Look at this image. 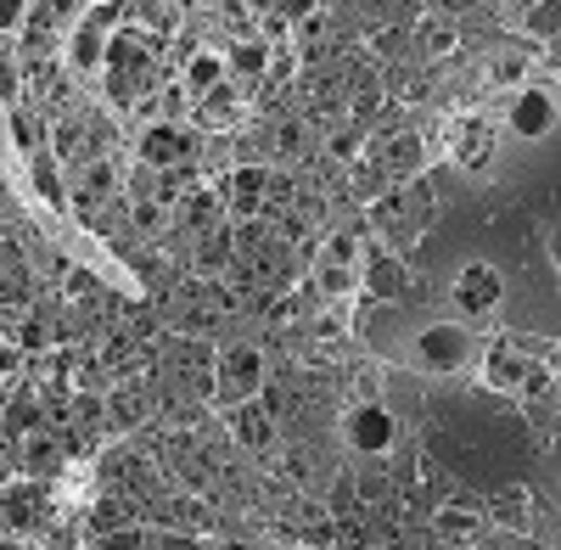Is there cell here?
I'll list each match as a JSON object with an SVG mask.
<instances>
[{
	"label": "cell",
	"mask_w": 561,
	"mask_h": 550,
	"mask_svg": "<svg viewBox=\"0 0 561 550\" xmlns=\"http://www.w3.org/2000/svg\"><path fill=\"white\" fill-rule=\"evenodd\" d=\"M320 258H326V265L359 270V231H332V236H326V247H320Z\"/></svg>",
	"instance_id": "1f68e13d"
},
{
	"label": "cell",
	"mask_w": 561,
	"mask_h": 550,
	"mask_svg": "<svg viewBox=\"0 0 561 550\" xmlns=\"http://www.w3.org/2000/svg\"><path fill=\"white\" fill-rule=\"evenodd\" d=\"M141 164L152 175H169V169H186L191 164V136L180 124H146L141 129Z\"/></svg>",
	"instance_id": "ba28073f"
},
{
	"label": "cell",
	"mask_w": 561,
	"mask_h": 550,
	"mask_svg": "<svg viewBox=\"0 0 561 550\" xmlns=\"http://www.w3.org/2000/svg\"><path fill=\"white\" fill-rule=\"evenodd\" d=\"M0 550H28V545H23L17 534H0Z\"/></svg>",
	"instance_id": "7dc6e473"
},
{
	"label": "cell",
	"mask_w": 561,
	"mask_h": 550,
	"mask_svg": "<svg viewBox=\"0 0 561 550\" xmlns=\"http://www.w3.org/2000/svg\"><path fill=\"white\" fill-rule=\"evenodd\" d=\"M488 387H500V394H550V371H539L527 354H517V348H494L488 354Z\"/></svg>",
	"instance_id": "8992f818"
},
{
	"label": "cell",
	"mask_w": 561,
	"mask_h": 550,
	"mask_svg": "<svg viewBox=\"0 0 561 550\" xmlns=\"http://www.w3.org/2000/svg\"><path fill=\"white\" fill-rule=\"evenodd\" d=\"M68 415H74V427H102L107 422V410H102V399H95V394H79L68 405Z\"/></svg>",
	"instance_id": "d590c367"
},
{
	"label": "cell",
	"mask_w": 561,
	"mask_h": 550,
	"mask_svg": "<svg viewBox=\"0 0 561 550\" xmlns=\"http://www.w3.org/2000/svg\"><path fill=\"white\" fill-rule=\"evenodd\" d=\"M343 438L354 456H366V461H382L393 444H399V415H393L382 399H359L348 415H343Z\"/></svg>",
	"instance_id": "7a4b0ae2"
},
{
	"label": "cell",
	"mask_w": 561,
	"mask_h": 550,
	"mask_svg": "<svg viewBox=\"0 0 561 550\" xmlns=\"http://www.w3.org/2000/svg\"><path fill=\"white\" fill-rule=\"evenodd\" d=\"M421 164H426V152H421V136H410V129H399V136H387V141H382V169H387L393 180L416 175Z\"/></svg>",
	"instance_id": "2e32d148"
},
{
	"label": "cell",
	"mask_w": 561,
	"mask_h": 550,
	"mask_svg": "<svg viewBox=\"0 0 561 550\" xmlns=\"http://www.w3.org/2000/svg\"><path fill=\"white\" fill-rule=\"evenodd\" d=\"M214 304H196V309H180V332H191V337H203V332H214Z\"/></svg>",
	"instance_id": "8d00e7d4"
},
{
	"label": "cell",
	"mask_w": 561,
	"mask_h": 550,
	"mask_svg": "<svg viewBox=\"0 0 561 550\" xmlns=\"http://www.w3.org/2000/svg\"><path fill=\"white\" fill-rule=\"evenodd\" d=\"M359 281H366V293L377 304H393L410 286V270H405V258L393 253V247L371 242V247H359Z\"/></svg>",
	"instance_id": "277c9868"
},
{
	"label": "cell",
	"mask_w": 561,
	"mask_h": 550,
	"mask_svg": "<svg viewBox=\"0 0 561 550\" xmlns=\"http://www.w3.org/2000/svg\"><path fill=\"white\" fill-rule=\"evenodd\" d=\"M68 298L79 304V298H95V276L90 270H68Z\"/></svg>",
	"instance_id": "ee69618b"
},
{
	"label": "cell",
	"mask_w": 561,
	"mask_h": 550,
	"mask_svg": "<svg viewBox=\"0 0 561 550\" xmlns=\"http://www.w3.org/2000/svg\"><path fill=\"white\" fill-rule=\"evenodd\" d=\"M270 169L264 164H237L230 169V180H225V191H230V214L237 219H247V214H258L264 208V197H270Z\"/></svg>",
	"instance_id": "30bf717a"
},
{
	"label": "cell",
	"mask_w": 561,
	"mask_h": 550,
	"mask_svg": "<svg viewBox=\"0 0 561 550\" xmlns=\"http://www.w3.org/2000/svg\"><path fill=\"white\" fill-rule=\"evenodd\" d=\"M225 427H230V438H237L247 456H270L276 449V438H281V422L270 410H264L258 399H242V405H230L225 410Z\"/></svg>",
	"instance_id": "5b68a950"
},
{
	"label": "cell",
	"mask_w": 561,
	"mask_h": 550,
	"mask_svg": "<svg viewBox=\"0 0 561 550\" xmlns=\"http://www.w3.org/2000/svg\"><path fill=\"white\" fill-rule=\"evenodd\" d=\"M455 164L467 169V175H483L494 164V129L483 118H467L460 124V136H455Z\"/></svg>",
	"instance_id": "4fadbf2b"
},
{
	"label": "cell",
	"mask_w": 561,
	"mask_h": 550,
	"mask_svg": "<svg viewBox=\"0 0 561 550\" xmlns=\"http://www.w3.org/2000/svg\"><path fill=\"white\" fill-rule=\"evenodd\" d=\"M359 141H366V136H359V124H337L332 136H326V157H337V164H354V157H359Z\"/></svg>",
	"instance_id": "d6a6232c"
},
{
	"label": "cell",
	"mask_w": 561,
	"mask_h": 550,
	"mask_svg": "<svg viewBox=\"0 0 561 550\" xmlns=\"http://www.w3.org/2000/svg\"><path fill=\"white\" fill-rule=\"evenodd\" d=\"M315 146V136H309V124L292 113V118H281L276 129H270V152L281 157V164H304V152Z\"/></svg>",
	"instance_id": "d6986e66"
},
{
	"label": "cell",
	"mask_w": 561,
	"mask_h": 550,
	"mask_svg": "<svg viewBox=\"0 0 561 550\" xmlns=\"http://www.w3.org/2000/svg\"><path fill=\"white\" fill-rule=\"evenodd\" d=\"M129 523H136V506H129V500H118V495H107L102 506L90 511V534H95V539H102V534H113V528H129Z\"/></svg>",
	"instance_id": "f1b7e54d"
},
{
	"label": "cell",
	"mask_w": 561,
	"mask_h": 550,
	"mask_svg": "<svg viewBox=\"0 0 561 550\" xmlns=\"http://www.w3.org/2000/svg\"><path fill=\"white\" fill-rule=\"evenodd\" d=\"M326 28H332V17H326V12H298V23H292V40H298V56H304V62L320 56Z\"/></svg>",
	"instance_id": "4316f807"
},
{
	"label": "cell",
	"mask_w": 561,
	"mask_h": 550,
	"mask_svg": "<svg viewBox=\"0 0 561 550\" xmlns=\"http://www.w3.org/2000/svg\"><path fill=\"white\" fill-rule=\"evenodd\" d=\"M23 466L28 472H56L62 466V438L51 433V427H35V433H23Z\"/></svg>",
	"instance_id": "603a6c76"
},
{
	"label": "cell",
	"mask_w": 561,
	"mask_h": 550,
	"mask_svg": "<svg viewBox=\"0 0 561 550\" xmlns=\"http://www.w3.org/2000/svg\"><path fill=\"white\" fill-rule=\"evenodd\" d=\"M191 118L203 124V129H230V124L242 118V90L230 85V79L214 85L208 95H196V102H191Z\"/></svg>",
	"instance_id": "7c38bea8"
},
{
	"label": "cell",
	"mask_w": 561,
	"mask_h": 550,
	"mask_svg": "<svg viewBox=\"0 0 561 550\" xmlns=\"http://www.w3.org/2000/svg\"><path fill=\"white\" fill-rule=\"evenodd\" d=\"M191 236H208L225 225V197H214V191H186L180 197V214H175Z\"/></svg>",
	"instance_id": "9a60e30c"
},
{
	"label": "cell",
	"mask_w": 561,
	"mask_h": 550,
	"mask_svg": "<svg viewBox=\"0 0 561 550\" xmlns=\"http://www.w3.org/2000/svg\"><path fill=\"white\" fill-rule=\"evenodd\" d=\"M522 28H534L539 40H556V7H534V12L522 17Z\"/></svg>",
	"instance_id": "ab89813d"
},
{
	"label": "cell",
	"mask_w": 561,
	"mask_h": 550,
	"mask_svg": "<svg viewBox=\"0 0 561 550\" xmlns=\"http://www.w3.org/2000/svg\"><path fill=\"white\" fill-rule=\"evenodd\" d=\"M23 360H28V354H23L12 337H0V382H12V376L23 371Z\"/></svg>",
	"instance_id": "f35d334b"
},
{
	"label": "cell",
	"mask_w": 561,
	"mask_h": 550,
	"mask_svg": "<svg viewBox=\"0 0 561 550\" xmlns=\"http://www.w3.org/2000/svg\"><path fill=\"white\" fill-rule=\"evenodd\" d=\"M416 40H421V56H426V62H444V56H455V46H460V28H455V17H421Z\"/></svg>",
	"instance_id": "44dd1931"
},
{
	"label": "cell",
	"mask_w": 561,
	"mask_h": 550,
	"mask_svg": "<svg viewBox=\"0 0 561 550\" xmlns=\"http://www.w3.org/2000/svg\"><path fill=\"white\" fill-rule=\"evenodd\" d=\"M141 17H146V28H157V35H175L180 28V7H141Z\"/></svg>",
	"instance_id": "74e56055"
},
{
	"label": "cell",
	"mask_w": 561,
	"mask_h": 550,
	"mask_svg": "<svg viewBox=\"0 0 561 550\" xmlns=\"http://www.w3.org/2000/svg\"><path fill=\"white\" fill-rule=\"evenodd\" d=\"M102 62H107V35H102V28H90V23H79L74 35H68V68L95 74Z\"/></svg>",
	"instance_id": "e0dca14e"
},
{
	"label": "cell",
	"mask_w": 561,
	"mask_h": 550,
	"mask_svg": "<svg viewBox=\"0 0 561 550\" xmlns=\"http://www.w3.org/2000/svg\"><path fill=\"white\" fill-rule=\"evenodd\" d=\"M129 225H136L141 236H163V231L175 225V208L157 203L152 191H136V197H129Z\"/></svg>",
	"instance_id": "7402d4cb"
},
{
	"label": "cell",
	"mask_w": 561,
	"mask_h": 550,
	"mask_svg": "<svg viewBox=\"0 0 561 550\" xmlns=\"http://www.w3.org/2000/svg\"><path fill=\"white\" fill-rule=\"evenodd\" d=\"M230 258H237V247H230V231L219 225V231L196 236V270H225Z\"/></svg>",
	"instance_id": "f546056e"
},
{
	"label": "cell",
	"mask_w": 561,
	"mask_h": 550,
	"mask_svg": "<svg viewBox=\"0 0 561 550\" xmlns=\"http://www.w3.org/2000/svg\"><path fill=\"white\" fill-rule=\"evenodd\" d=\"M28 175H35L40 203H51V208L68 203V197H62V175H56V157H51V152H28Z\"/></svg>",
	"instance_id": "484cf974"
},
{
	"label": "cell",
	"mask_w": 561,
	"mask_h": 550,
	"mask_svg": "<svg viewBox=\"0 0 561 550\" xmlns=\"http://www.w3.org/2000/svg\"><path fill=\"white\" fill-rule=\"evenodd\" d=\"M23 17H28V7H17V0H0V35H12Z\"/></svg>",
	"instance_id": "f6af8a7d"
},
{
	"label": "cell",
	"mask_w": 561,
	"mask_h": 550,
	"mask_svg": "<svg viewBox=\"0 0 561 550\" xmlns=\"http://www.w3.org/2000/svg\"><path fill=\"white\" fill-rule=\"evenodd\" d=\"M186 95H191V102H196V95H208L214 85H225V56L219 51H191L186 62H180V79H175Z\"/></svg>",
	"instance_id": "5bb4252c"
},
{
	"label": "cell",
	"mask_w": 561,
	"mask_h": 550,
	"mask_svg": "<svg viewBox=\"0 0 561 550\" xmlns=\"http://www.w3.org/2000/svg\"><path fill=\"white\" fill-rule=\"evenodd\" d=\"M348 506H354V489H348V477H337L332 483V500H326V516H337V523H343Z\"/></svg>",
	"instance_id": "60d3db41"
},
{
	"label": "cell",
	"mask_w": 561,
	"mask_h": 550,
	"mask_svg": "<svg viewBox=\"0 0 561 550\" xmlns=\"http://www.w3.org/2000/svg\"><path fill=\"white\" fill-rule=\"evenodd\" d=\"M95 550H146V534H141V523H129V528L102 534V539H95Z\"/></svg>",
	"instance_id": "e575fe53"
},
{
	"label": "cell",
	"mask_w": 561,
	"mask_h": 550,
	"mask_svg": "<svg viewBox=\"0 0 561 550\" xmlns=\"http://www.w3.org/2000/svg\"><path fill=\"white\" fill-rule=\"evenodd\" d=\"M0 422H7V433H35L46 427V405L35 387H17V394L7 399V410H0Z\"/></svg>",
	"instance_id": "ffe728a7"
},
{
	"label": "cell",
	"mask_w": 561,
	"mask_h": 550,
	"mask_svg": "<svg viewBox=\"0 0 561 550\" xmlns=\"http://www.w3.org/2000/svg\"><path fill=\"white\" fill-rule=\"evenodd\" d=\"M102 410H107L113 427H141L146 422V399L136 394V387H113V394L102 399Z\"/></svg>",
	"instance_id": "d4e9b609"
},
{
	"label": "cell",
	"mask_w": 561,
	"mask_h": 550,
	"mask_svg": "<svg viewBox=\"0 0 561 550\" xmlns=\"http://www.w3.org/2000/svg\"><path fill=\"white\" fill-rule=\"evenodd\" d=\"M264 74H270V46L264 40H237L225 51V79L230 85H264Z\"/></svg>",
	"instance_id": "8fae6325"
},
{
	"label": "cell",
	"mask_w": 561,
	"mask_h": 550,
	"mask_svg": "<svg viewBox=\"0 0 561 550\" xmlns=\"http://www.w3.org/2000/svg\"><path fill=\"white\" fill-rule=\"evenodd\" d=\"M12 141H17L23 157L28 152H46V118L28 113V107H12Z\"/></svg>",
	"instance_id": "83f0119b"
},
{
	"label": "cell",
	"mask_w": 561,
	"mask_h": 550,
	"mask_svg": "<svg viewBox=\"0 0 561 550\" xmlns=\"http://www.w3.org/2000/svg\"><path fill=\"white\" fill-rule=\"evenodd\" d=\"M281 477H286V483L309 477V456H304V449H286V456H281Z\"/></svg>",
	"instance_id": "7bdbcfd3"
},
{
	"label": "cell",
	"mask_w": 561,
	"mask_h": 550,
	"mask_svg": "<svg viewBox=\"0 0 561 550\" xmlns=\"http://www.w3.org/2000/svg\"><path fill=\"white\" fill-rule=\"evenodd\" d=\"M0 309H7V315H17V309H23V281H17V276H7V270H0Z\"/></svg>",
	"instance_id": "b9f144b4"
},
{
	"label": "cell",
	"mask_w": 561,
	"mask_h": 550,
	"mask_svg": "<svg viewBox=\"0 0 561 550\" xmlns=\"http://www.w3.org/2000/svg\"><path fill=\"white\" fill-rule=\"evenodd\" d=\"M315 286H320L326 298H348L354 286H359V270H348V265H326V258H320V265H315Z\"/></svg>",
	"instance_id": "4dcf8cb0"
},
{
	"label": "cell",
	"mask_w": 561,
	"mask_h": 550,
	"mask_svg": "<svg viewBox=\"0 0 561 550\" xmlns=\"http://www.w3.org/2000/svg\"><path fill=\"white\" fill-rule=\"evenodd\" d=\"M0 197H7V169H0Z\"/></svg>",
	"instance_id": "c3c4849f"
},
{
	"label": "cell",
	"mask_w": 561,
	"mask_h": 550,
	"mask_svg": "<svg viewBox=\"0 0 561 550\" xmlns=\"http://www.w3.org/2000/svg\"><path fill=\"white\" fill-rule=\"evenodd\" d=\"M348 489H354V506H387L393 500V472L387 466H359L348 477Z\"/></svg>",
	"instance_id": "cb8c5ba5"
},
{
	"label": "cell",
	"mask_w": 561,
	"mask_h": 550,
	"mask_svg": "<svg viewBox=\"0 0 561 550\" xmlns=\"http://www.w3.org/2000/svg\"><path fill=\"white\" fill-rule=\"evenodd\" d=\"M488 85L522 90V85H527V62H522V56H494V62H488Z\"/></svg>",
	"instance_id": "836d02e7"
},
{
	"label": "cell",
	"mask_w": 561,
	"mask_h": 550,
	"mask_svg": "<svg viewBox=\"0 0 561 550\" xmlns=\"http://www.w3.org/2000/svg\"><path fill=\"white\" fill-rule=\"evenodd\" d=\"M472 354H477V337L460 327V320H433V327H421L410 343V360L426 376H455L460 366H472Z\"/></svg>",
	"instance_id": "6da1fadb"
},
{
	"label": "cell",
	"mask_w": 561,
	"mask_h": 550,
	"mask_svg": "<svg viewBox=\"0 0 561 550\" xmlns=\"http://www.w3.org/2000/svg\"><path fill=\"white\" fill-rule=\"evenodd\" d=\"M506 124L517 129L522 141H539V136H550V124H556V95H550V85H522V90H511Z\"/></svg>",
	"instance_id": "52a82bcc"
},
{
	"label": "cell",
	"mask_w": 561,
	"mask_h": 550,
	"mask_svg": "<svg viewBox=\"0 0 561 550\" xmlns=\"http://www.w3.org/2000/svg\"><path fill=\"white\" fill-rule=\"evenodd\" d=\"M506 298V276L494 270V265H467L455 276V304L467 309V315H494Z\"/></svg>",
	"instance_id": "9c48e42d"
},
{
	"label": "cell",
	"mask_w": 561,
	"mask_h": 550,
	"mask_svg": "<svg viewBox=\"0 0 561 550\" xmlns=\"http://www.w3.org/2000/svg\"><path fill=\"white\" fill-rule=\"evenodd\" d=\"M0 90H7V102L17 95V74H12V62H0Z\"/></svg>",
	"instance_id": "bcb514c9"
},
{
	"label": "cell",
	"mask_w": 561,
	"mask_h": 550,
	"mask_svg": "<svg viewBox=\"0 0 561 550\" xmlns=\"http://www.w3.org/2000/svg\"><path fill=\"white\" fill-rule=\"evenodd\" d=\"M433 523L455 545H483V511H472V506H444V511H433Z\"/></svg>",
	"instance_id": "ac0fdd59"
},
{
	"label": "cell",
	"mask_w": 561,
	"mask_h": 550,
	"mask_svg": "<svg viewBox=\"0 0 561 550\" xmlns=\"http://www.w3.org/2000/svg\"><path fill=\"white\" fill-rule=\"evenodd\" d=\"M264 382H270V376H264V354H258L253 343H237V348H225V360H219V387H214V399L230 410V405L253 399Z\"/></svg>",
	"instance_id": "3957f363"
}]
</instances>
